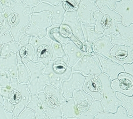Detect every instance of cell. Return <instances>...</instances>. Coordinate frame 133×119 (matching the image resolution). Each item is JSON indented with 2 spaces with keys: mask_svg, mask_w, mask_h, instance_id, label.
I'll list each match as a JSON object with an SVG mask.
<instances>
[{
  "mask_svg": "<svg viewBox=\"0 0 133 119\" xmlns=\"http://www.w3.org/2000/svg\"><path fill=\"white\" fill-rule=\"evenodd\" d=\"M62 0H41V2L48 3L54 6L58 5L60 2H62Z\"/></svg>",
  "mask_w": 133,
  "mask_h": 119,
  "instance_id": "681fc988",
  "label": "cell"
},
{
  "mask_svg": "<svg viewBox=\"0 0 133 119\" xmlns=\"http://www.w3.org/2000/svg\"><path fill=\"white\" fill-rule=\"evenodd\" d=\"M23 3L27 6L32 8L39 4L41 3V0H21Z\"/></svg>",
  "mask_w": 133,
  "mask_h": 119,
  "instance_id": "7dc6e473",
  "label": "cell"
},
{
  "mask_svg": "<svg viewBox=\"0 0 133 119\" xmlns=\"http://www.w3.org/2000/svg\"><path fill=\"white\" fill-rule=\"evenodd\" d=\"M35 113L32 110L25 108V109L22 111L18 116L17 117V119H35Z\"/></svg>",
  "mask_w": 133,
  "mask_h": 119,
  "instance_id": "60d3db41",
  "label": "cell"
},
{
  "mask_svg": "<svg viewBox=\"0 0 133 119\" xmlns=\"http://www.w3.org/2000/svg\"><path fill=\"white\" fill-rule=\"evenodd\" d=\"M111 86L116 92L132 96L133 76L125 72H121L119 74L117 79L111 81Z\"/></svg>",
  "mask_w": 133,
  "mask_h": 119,
  "instance_id": "7c38bea8",
  "label": "cell"
},
{
  "mask_svg": "<svg viewBox=\"0 0 133 119\" xmlns=\"http://www.w3.org/2000/svg\"><path fill=\"white\" fill-rule=\"evenodd\" d=\"M94 119H133V116H128L126 109L120 106L116 113H111L102 112L96 114Z\"/></svg>",
  "mask_w": 133,
  "mask_h": 119,
  "instance_id": "1f68e13d",
  "label": "cell"
},
{
  "mask_svg": "<svg viewBox=\"0 0 133 119\" xmlns=\"http://www.w3.org/2000/svg\"><path fill=\"white\" fill-rule=\"evenodd\" d=\"M119 35L111 34L110 39L114 46L123 45L133 49V24L126 26L121 23L117 25Z\"/></svg>",
  "mask_w": 133,
  "mask_h": 119,
  "instance_id": "30bf717a",
  "label": "cell"
},
{
  "mask_svg": "<svg viewBox=\"0 0 133 119\" xmlns=\"http://www.w3.org/2000/svg\"><path fill=\"white\" fill-rule=\"evenodd\" d=\"M83 90L90 95L93 100L101 101L103 96L102 85L98 75H88L86 76Z\"/></svg>",
  "mask_w": 133,
  "mask_h": 119,
  "instance_id": "4fadbf2b",
  "label": "cell"
},
{
  "mask_svg": "<svg viewBox=\"0 0 133 119\" xmlns=\"http://www.w3.org/2000/svg\"><path fill=\"white\" fill-rule=\"evenodd\" d=\"M102 85L103 96L101 100L104 112L115 113L118 107L122 106L121 101L117 98L116 91L111 86V81L107 75L103 73L98 75Z\"/></svg>",
  "mask_w": 133,
  "mask_h": 119,
  "instance_id": "8992f818",
  "label": "cell"
},
{
  "mask_svg": "<svg viewBox=\"0 0 133 119\" xmlns=\"http://www.w3.org/2000/svg\"><path fill=\"white\" fill-rule=\"evenodd\" d=\"M98 11L107 16V26L103 32L104 36L110 35L111 34L118 35L119 32L117 25L121 23V16L106 5H103Z\"/></svg>",
  "mask_w": 133,
  "mask_h": 119,
  "instance_id": "2e32d148",
  "label": "cell"
},
{
  "mask_svg": "<svg viewBox=\"0 0 133 119\" xmlns=\"http://www.w3.org/2000/svg\"><path fill=\"white\" fill-rule=\"evenodd\" d=\"M33 12L37 13L43 11H48L52 15L51 23L52 25H61L63 21L64 15L66 12L62 2L56 6L48 3L41 2L37 5L32 8Z\"/></svg>",
  "mask_w": 133,
  "mask_h": 119,
  "instance_id": "9c48e42d",
  "label": "cell"
},
{
  "mask_svg": "<svg viewBox=\"0 0 133 119\" xmlns=\"http://www.w3.org/2000/svg\"><path fill=\"white\" fill-rule=\"evenodd\" d=\"M116 94L117 98L121 101L122 106L127 111L128 116H133V97L118 92H116Z\"/></svg>",
  "mask_w": 133,
  "mask_h": 119,
  "instance_id": "836d02e7",
  "label": "cell"
},
{
  "mask_svg": "<svg viewBox=\"0 0 133 119\" xmlns=\"http://www.w3.org/2000/svg\"><path fill=\"white\" fill-rule=\"evenodd\" d=\"M93 16L95 20V30L98 33H103L107 26V16L99 11L94 12Z\"/></svg>",
  "mask_w": 133,
  "mask_h": 119,
  "instance_id": "d590c367",
  "label": "cell"
},
{
  "mask_svg": "<svg viewBox=\"0 0 133 119\" xmlns=\"http://www.w3.org/2000/svg\"><path fill=\"white\" fill-rule=\"evenodd\" d=\"M17 58L16 53L11 52L6 58L0 57V74L8 72L12 77L17 78Z\"/></svg>",
  "mask_w": 133,
  "mask_h": 119,
  "instance_id": "cb8c5ba5",
  "label": "cell"
},
{
  "mask_svg": "<svg viewBox=\"0 0 133 119\" xmlns=\"http://www.w3.org/2000/svg\"><path fill=\"white\" fill-rule=\"evenodd\" d=\"M52 43V40L50 39L48 37H45L43 38L41 40H39L37 37L35 36H31V39L30 40L29 44L31 45L33 48H34L35 51L37 49V48L42 45H45L50 46Z\"/></svg>",
  "mask_w": 133,
  "mask_h": 119,
  "instance_id": "f35d334b",
  "label": "cell"
},
{
  "mask_svg": "<svg viewBox=\"0 0 133 119\" xmlns=\"http://www.w3.org/2000/svg\"><path fill=\"white\" fill-rule=\"evenodd\" d=\"M3 21V25L1 28L0 34L1 35L10 31L15 24L16 14L10 7L4 9V11L1 14Z\"/></svg>",
  "mask_w": 133,
  "mask_h": 119,
  "instance_id": "484cf974",
  "label": "cell"
},
{
  "mask_svg": "<svg viewBox=\"0 0 133 119\" xmlns=\"http://www.w3.org/2000/svg\"><path fill=\"white\" fill-rule=\"evenodd\" d=\"M121 1V0H116V1Z\"/></svg>",
  "mask_w": 133,
  "mask_h": 119,
  "instance_id": "6f0895ef",
  "label": "cell"
},
{
  "mask_svg": "<svg viewBox=\"0 0 133 119\" xmlns=\"http://www.w3.org/2000/svg\"><path fill=\"white\" fill-rule=\"evenodd\" d=\"M103 112V107L100 101L93 100L91 106L85 112H80L78 110L76 112V118L77 119H94L95 116Z\"/></svg>",
  "mask_w": 133,
  "mask_h": 119,
  "instance_id": "83f0119b",
  "label": "cell"
},
{
  "mask_svg": "<svg viewBox=\"0 0 133 119\" xmlns=\"http://www.w3.org/2000/svg\"><path fill=\"white\" fill-rule=\"evenodd\" d=\"M98 10L96 0H81L76 10L81 23L95 25L93 15Z\"/></svg>",
  "mask_w": 133,
  "mask_h": 119,
  "instance_id": "ba28073f",
  "label": "cell"
},
{
  "mask_svg": "<svg viewBox=\"0 0 133 119\" xmlns=\"http://www.w3.org/2000/svg\"><path fill=\"white\" fill-rule=\"evenodd\" d=\"M63 48L68 59V65L71 67H73L76 62L86 54L71 41L64 45Z\"/></svg>",
  "mask_w": 133,
  "mask_h": 119,
  "instance_id": "603a6c76",
  "label": "cell"
},
{
  "mask_svg": "<svg viewBox=\"0 0 133 119\" xmlns=\"http://www.w3.org/2000/svg\"><path fill=\"white\" fill-rule=\"evenodd\" d=\"M14 1H15L16 2H19L21 1V0H14ZM0 2H1V3L2 4L3 9H4L6 7H10L9 0H0Z\"/></svg>",
  "mask_w": 133,
  "mask_h": 119,
  "instance_id": "f907efd6",
  "label": "cell"
},
{
  "mask_svg": "<svg viewBox=\"0 0 133 119\" xmlns=\"http://www.w3.org/2000/svg\"><path fill=\"white\" fill-rule=\"evenodd\" d=\"M19 50L18 43L15 41H11L0 46V57H8L11 52L17 53Z\"/></svg>",
  "mask_w": 133,
  "mask_h": 119,
  "instance_id": "8d00e7d4",
  "label": "cell"
},
{
  "mask_svg": "<svg viewBox=\"0 0 133 119\" xmlns=\"http://www.w3.org/2000/svg\"><path fill=\"white\" fill-rule=\"evenodd\" d=\"M37 94L42 103L46 116L50 119H62V114L61 106L52 103L44 92Z\"/></svg>",
  "mask_w": 133,
  "mask_h": 119,
  "instance_id": "ffe728a7",
  "label": "cell"
},
{
  "mask_svg": "<svg viewBox=\"0 0 133 119\" xmlns=\"http://www.w3.org/2000/svg\"><path fill=\"white\" fill-rule=\"evenodd\" d=\"M44 92L50 101L56 105L61 106L67 101V98L63 94L61 87L55 88L49 84L45 86Z\"/></svg>",
  "mask_w": 133,
  "mask_h": 119,
  "instance_id": "d4e9b609",
  "label": "cell"
},
{
  "mask_svg": "<svg viewBox=\"0 0 133 119\" xmlns=\"http://www.w3.org/2000/svg\"><path fill=\"white\" fill-rule=\"evenodd\" d=\"M3 11H4V9L2 7V4L1 3V2H0V27H2L3 25V21L2 17H1V14L3 13Z\"/></svg>",
  "mask_w": 133,
  "mask_h": 119,
  "instance_id": "816d5d0a",
  "label": "cell"
},
{
  "mask_svg": "<svg viewBox=\"0 0 133 119\" xmlns=\"http://www.w3.org/2000/svg\"><path fill=\"white\" fill-rule=\"evenodd\" d=\"M62 116L68 119L76 118L77 109L72 98L67 99L66 102L61 106Z\"/></svg>",
  "mask_w": 133,
  "mask_h": 119,
  "instance_id": "d6a6232c",
  "label": "cell"
},
{
  "mask_svg": "<svg viewBox=\"0 0 133 119\" xmlns=\"http://www.w3.org/2000/svg\"><path fill=\"white\" fill-rule=\"evenodd\" d=\"M4 100V104L3 107L5 110L7 112H12L13 110L14 109L15 105L11 103L8 98H3Z\"/></svg>",
  "mask_w": 133,
  "mask_h": 119,
  "instance_id": "bcb514c9",
  "label": "cell"
},
{
  "mask_svg": "<svg viewBox=\"0 0 133 119\" xmlns=\"http://www.w3.org/2000/svg\"><path fill=\"white\" fill-rule=\"evenodd\" d=\"M114 47L109 35L104 36L92 43V47L94 53L111 59L110 50Z\"/></svg>",
  "mask_w": 133,
  "mask_h": 119,
  "instance_id": "44dd1931",
  "label": "cell"
},
{
  "mask_svg": "<svg viewBox=\"0 0 133 119\" xmlns=\"http://www.w3.org/2000/svg\"><path fill=\"white\" fill-rule=\"evenodd\" d=\"M12 112H7L3 107L0 104V119H14Z\"/></svg>",
  "mask_w": 133,
  "mask_h": 119,
  "instance_id": "7bdbcfd3",
  "label": "cell"
},
{
  "mask_svg": "<svg viewBox=\"0 0 133 119\" xmlns=\"http://www.w3.org/2000/svg\"><path fill=\"white\" fill-rule=\"evenodd\" d=\"M115 12L121 16V23L126 26L133 24V0L116 1Z\"/></svg>",
  "mask_w": 133,
  "mask_h": 119,
  "instance_id": "ac0fdd59",
  "label": "cell"
},
{
  "mask_svg": "<svg viewBox=\"0 0 133 119\" xmlns=\"http://www.w3.org/2000/svg\"><path fill=\"white\" fill-rule=\"evenodd\" d=\"M78 72L86 77L88 75H98L102 71L96 54L86 53L72 67V72Z\"/></svg>",
  "mask_w": 133,
  "mask_h": 119,
  "instance_id": "52a82bcc",
  "label": "cell"
},
{
  "mask_svg": "<svg viewBox=\"0 0 133 119\" xmlns=\"http://www.w3.org/2000/svg\"><path fill=\"white\" fill-rule=\"evenodd\" d=\"M72 72V67L68 65V59L66 56L50 61L46 65L43 73L49 76L50 84L58 88L61 87L63 81L69 79Z\"/></svg>",
  "mask_w": 133,
  "mask_h": 119,
  "instance_id": "3957f363",
  "label": "cell"
},
{
  "mask_svg": "<svg viewBox=\"0 0 133 119\" xmlns=\"http://www.w3.org/2000/svg\"><path fill=\"white\" fill-rule=\"evenodd\" d=\"M86 77L79 72H72L69 79L62 81L61 88L66 98H72L73 93L76 90H83Z\"/></svg>",
  "mask_w": 133,
  "mask_h": 119,
  "instance_id": "8fae6325",
  "label": "cell"
},
{
  "mask_svg": "<svg viewBox=\"0 0 133 119\" xmlns=\"http://www.w3.org/2000/svg\"><path fill=\"white\" fill-rule=\"evenodd\" d=\"M102 72L106 74L110 81H112L118 78L119 74L125 72L122 65L115 62L111 59L99 56L96 54Z\"/></svg>",
  "mask_w": 133,
  "mask_h": 119,
  "instance_id": "e0dca14e",
  "label": "cell"
},
{
  "mask_svg": "<svg viewBox=\"0 0 133 119\" xmlns=\"http://www.w3.org/2000/svg\"><path fill=\"white\" fill-rule=\"evenodd\" d=\"M123 67L125 73L133 76V62L131 64H124L123 65Z\"/></svg>",
  "mask_w": 133,
  "mask_h": 119,
  "instance_id": "c3c4849f",
  "label": "cell"
},
{
  "mask_svg": "<svg viewBox=\"0 0 133 119\" xmlns=\"http://www.w3.org/2000/svg\"><path fill=\"white\" fill-rule=\"evenodd\" d=\"M14 119H17V117H15V118H14Z\"/></svg>",
  "mask_w": 133,
  "mask_h": 119,
  "instance_id": "680465c9",
  "label": "cell"
},
{
  "mask_svg": "<svg viewBox=\"0 0 133 119\" xmlns=\"http://www.w3.org/2000/svg\"><path fill=\"white\" fill-rule=\"evenodd\" d=\"M26 108L32 110L35 113V119H44L46 116L37 94H31L29 102Z\"/></svg>",
  "mask_w": 133,
  "mask_h": 119,
  "instance_id": "f1b7e54d",
  "label": "cell"
},
{
  "mask_svg": "<svg viewBox=\"0 0 133 119\" xmlns=\"http://www.w3.org/2000/svg\"><path fill=\"white\" fill-rule=\"evenodd\" d=\"M71 1H74V2H75V3H76L77 4H79V3H80V2H81V0H71Z\"/></svg>",
  "mask_w": 133,
  "mask_h": 119,
  "instance_id": "db71d44e",
  "label": "cell"
},
{
  "mask_svg": "<svg viewBox=\"0 0 133 119\" xmlns=\"http://www.w3.org/2000/svg\"><path fill=\"white\" fill-rule=\"evenodd\" d=\"M44 119H50L48 116H46L45 118H44Z\"/></svg>",
  "mask_w": 133,
  "mask_h": 119,
  "instance_id": "9f6ffc18",
  "label": "cell"
},
{
  "mask_svg": "<svg viewBox=\"0 0 133 119\" xmlns=\"http://www.w3.org/2000/svg\"><path fill=\"white\" fill-rule=\"evenodd\" d=\"M61 25L67 27L71 33L78 38L82 43H85L86 41L84 37L82 25L78 18L76 11H66Z\"/></svg>",
  "mask_w": 133,
  "mask_h": 119,
  "instance_id": "5bb4252c",
  "label": "cell"
},
{
  "mask_svg": "<svg viewBox=\"0 0 133 119\" xmlns=\"http://www.w3.org/2000/svg\"><path fill=\"white\" fill-rule=\"evenodd\" d=\"M35 50L33 47L29 44L19 49L16 55L17 65L26 64L32 61L35 56Z\"/></svg>",
  "mask_w": 133,
  "mask_h": 119,
  "instance_id": "4316f807",
  "label": "cell"
},
{
  "mask_svg": "<svg viewBox=\"0 0 133 119\" xmlns=\"http://www.w3.org/2000/svg\"><path fill=\"white\" fill-rule=\"evenodd\" d=\"M35 54L32 61H40L46 65L51 60L52 55V50L51 46L42 45L35 50Z\"/></svg>",
  "mask_w": 133,
  "mask_h": 119,
  "instance_id": "f546056e",
  "label": "cell"
},
{
  "mask_svg": "<svg viewBox=\"0 0 133 119\" xmlns=\"http://www.w3.org/2000/svg\"><path fill=\"white\" fill-rule=\"evenodd\" d=\"M10 7L16 14L15 24L10 30L14 41L19 42L25 35L30 25V16L34 13L32 8L26 5L23 1L16 2L9 0Z\"/></svg>",
  "mask_w": 133,
  "mask_h": 119,
  "instance_id": "7a4b0ae2",
  "label": "cell"
},
{
  "mask_svg": "<svg viewBox=\"0 0 133 119\" xmlns=\"http://www.w3.org/2000/svg\"><path fill=\"white\" fill-rule=\"evenodd\" d=\"M31 36H28L27 35H25L23 38H22L19 42H18V45L19 47V49L23 47L24 46H27L29 44L30 40L31 39Z\"/></svg>",
  "mask_w": 133,
  "mask_h": 119,
  "instance_id": "f6af8a7d",
  "label": "cell"
},
{
  "mask_svg": "<svg viewBox=\"0 0 133 119\" xmlns=\"http://www.w3.org/2000/svg\"><path fill=\"white\" fill-rule=\"evenodd\" d=\"M96 3L98 9H101L103 5H106L110 9L114 10L115 8L116 0H96Z\"/></svg>",
  "mask_w": 133,
  "mask_h": 119,
  "instance_id": "b9f144b4",
  "label": "cell"
},
{
  "mask_svg": "<svg viewBox=\"0 0 133 119\" xmlns=\"http://www.w3.org/2000/svg\"><path fill=\"white\" fill-rule=\"evenodd\" d=\"M30 72V77L28 83L30 94H37L44 92L45 86L50 83V78L48 75H44L43 71L46 65L40 61H30L26 64Z\"/></svg>",
  "mask_w": 133,
  "mask_h": 119,
  "instance_id": "277c9868",
  "label": "cell"
},
{
  "mask_svg": "<svg viewBox=\"0 0 133 119\" xmlns=\"http://www.w3.org/2000/svg\"><path fill=\"white\" fill-rule=\"evenodd\" d=\"M50 46L52 50V55L50 61H53L58 58H63L66 56L63 45H61V43L52 41Z\"/></svg>",
  "mask_w": 133,
  "mask_h": 119,
  "instance_id": "74e56055",
  "label": "cell"
},
{
  "mask_svg": "<svg viewBox=\"0 0 133 119\" xmlns=\"http://www.w3.org/2000/svg\"><path fill=\"white\" fill-rule=\"evenodd\" d=\"M70 30L62 25H52L47 28L46 37L52 41L59 42L64 45L70 40L69 38Z\"/></svg>",
  "mask_w": 133,
  "mask_h": 119,
  "instance_id": "d6986e66",
  "label": "cell"
},
{
  "mask_svg": "<svg viewBox=\"0 0 133 119\" xmlns=\"http://www.w3.org/2000/svg\"><path fill=\"white\" fill-rule=\"evenodd\" d=\"M12 76L7 71L3 74H0V88H7L11 84Z\"/></svg>",
  "mask_w": 133,
  "mask_h": 119,
  "instance_id": "ab89813d",
  "label": "cell"
},
{
  "mask_svg": "<svg viewBox=\"0 0 133 119\" xmlns=\"http://www.w3.org/2000/svg\"><path fill=\"white\" fill-rule=\"evenodd\" d=\"M62 119H68V118H66V117H64V116H62ZM74 119H77V118H74Z\"/></svg>",
  "mask_w": 133,
  "mask_h": 119,
  "instance_id": "11a10c76",
  "label": "cell"
},
{
  "mask_svg": "<svg viewBox=\"0 0 133 119\" xmlns=\"http://www.w3.org/2000/svg\"><path fill=\"white\" fill-rule=\"evenodd\" d=\"M111 59L123 66L133 62V49L123 45L114 46L110 50Z\"/></svg>",
  "mask_w": 133,
  "mask_h": 119,
  "instance_id": "9a60e30c",
  "label": "cell"
},
{
  "mask_svg": "<svg viewBox=\"0 0 133 119\" xmlns=\"http://www.w3.org/2000/svg\"><path fill=\"white\" fill-rule=\"evenodd\" d=\"M17 79L21 84H28L30 77V72L26 64L17 65Z\"/></svg>",
  "mask_w": 133,
  "mask_h": 119,
  "instance_id": "e575fe53",
  "label": "cell"
},
{
  "mask_svg": "<svg viewBox=\"0 0 133 119\" xmlns=\"http://www.w3.org/2000/svg\"><path fill=\"white\" fill-rule=\"evenodd\" d=\"M1 28L0 27V30H1ZM14 41L13 38L10 34V31L6 32L5 33L1 35L0 34V46H2L4 43L12 41Z\"/></svg>",
  "mask_w": 133,
  "mask_h": 119,
  "instance_id": "ee69618b",
  "label": "cell"
},
{
  "mask_svg": "<svg viewBox=\"0 0 133 119\" xmlns=\"http://www.w3.org/2000/svg\"><path fill=\"white\" fill-rule=\"evenodd\" d=\"M0 90L3 98H8L15 105L12 113L14 117H17L26 107L30 99L28 84L20 83L17 78L12 77L9 87L0 88Z\"/></svg>",
  "mask_w": 133,
  "mask_h": 119,
  "instance_id": "6da1fadb",
  "label": "cell"
},
{
  "mask_svg": "<svg viewBox=\"0 0 133 119\" xmlns=\"http://www.w3.org/2000/svg\"><path fill=\"white\" fill-rule=\"evenodd\" d=\"M74 99L77 110L80 112H85L88 109L93 101L92 97L83 90H76L73 93Z\"/></svg>",
  "mask_w": 133,
  "mask_h": 119,
  "instance_id": "7402d4cb",
  "label": "cell"
},
{
  "mask_svg": "<svg viewBox=\"0 0 133 119\" xmlns=\"http://www.w3.org/2000/svg\"><path fill=\"white\" fill-rule=\"evenodd\" d=\"M0 104L3 105L4 104V100H3V97L1 93V90H0Z\"/></svg>",
  "mask_w": 133,
  "mask_h": 119,
  "instance_id": "f5cc1de1",
  "label": "cell"
},
{
  "mask_svg": "<svg viewBox=\"0 0 133 119\" xmlns=\"http://www.w3.org/2000/svg\"><path fill=\"white\" fill-rule=\"evenodd\" d=\"M83 35L86 42L92 44L95 41L104 36L103 33H98L95 29V25L81 24Z\"/></svg>",
  "mask_w": 133,
  "mask_h": 119,
  "instance_id": "4dcf8cb0",
  "label": "cell"
},
{
  "mask_svg": "<svg viewBox=\"0 0 133 119\" xmlns=\"http://www.w3.org/2000/svg\"><path fill=\"white\" fill-rule=\"evenodd\" d=\"M51 18L52 15L48 11L33 13L30 16V23L26 35L37 37L39 40L46 37L47 28L52 25Z\"/></svg>",
  "mask_w": 133,
  "mask_h": 119,
  "instance_id": "5b68a950",
  "label": "cell"
}]
</instances>
